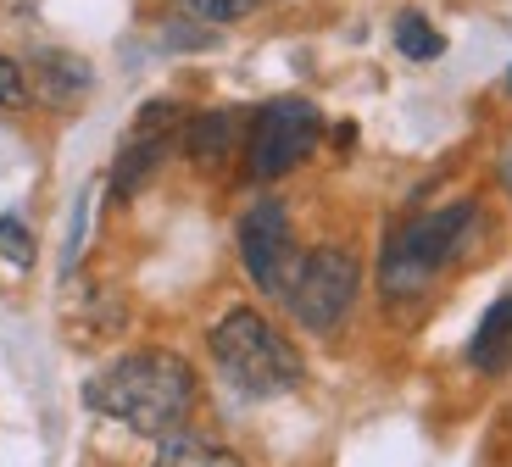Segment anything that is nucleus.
<instances>
[{"label":"nucleus","instance_id":"obj_15","mask_svg":"<svg viewBox=\"0 0 512 467\" xmlns=\"http://www.w3.org/2000/svg\"><path fill=\"white\" fill-rule=\"evenodd\" d=\"M23 101H28V73H23V62L0 56V106H6V112H17Z\"/></svg>","mask_w":512,"mask_h":467},{"label":"nucleus","instance_id":"obj_3","mask_svg":"<svg viewBox=\"0 0 512 467\" xmlns=\"http://www.w3.org/2000/svg\"><path fill=\"white\" fill-rule=\"evenodd\" d=\"M474 223H479V206L474 201H451V206H440V212H423L418 223H407L401 234H390L384 262H379L384 301H412V295L429 290L440 267L468 245Z\"/></svg>","mask_w":512,"mask_h":467},{"label":"nucleus","instance_id":"obj_14","mask_svg":"<svg viewBox=\"0 0 512 467\" xmlns=\"http://www.w3.org/2000/svg\"><path fill=\"white\" fill-rule=\"evenodd\" d=\"M256 0H179V12L195 23H240Z\"/></svg>","mask_w":512,"mask_h":467},{"label":"nucleus","instance_id":"obj_2","mask_svg":"<svg viewBox=\"0 0 512 467\" xmlns=\"http://www.w3.org/2000/svg\"><path fill=\"white\" fill-rule=\"evenodd\" d=\"M206 345H212L218 373L245 395H284L301 384V356H295V345L262 312H251V306H229L212 323Z\"/></svg>","mask_w":512,"mask_h":467},{"label":"nucleus","instance_id":"obj_7","mask_svg":"<svg viewBox=\"0 0 512 467\" xmlns=\"http://www.w3.org/2000/svg\"><path fill=\"white\" fill-rule=\"evenodd\" d=\"M179 134H184V112L173 101L140 106V117H134L123 151H117V167H112V201H134V195L151 184V173L162 167L167 145H173Z\"/></svg>","mask_w":512,"mask_h":467},{"label":"nucleus","instance_id":"obj_10","mask_svg":"<svg viewBox=\"0 0 512 467\" xmlns=\"http://www.w3.org/2000/svg\"><path fill=\"white\" fill-rule=\"evenodd\" d=\"M34 73H39V95H45V101H56V106L78 101V95L95 84L90 62H84V56H73V51H39Z\"/></svg>","mask_w":512,"mask_h":467},{"label":"nucleus","instance_id":"obj_5","mask_svg":"<svg viewBox=\"0 0 512 467\" xmlns=\"http://www.w3.org/2000/svg\"><path fill=\"white\" fill-rule=\"evenodd\" d=\"M323 139V117L312 101L301 95H284V101H268L251 123V139H245V162H251L256 184H273L290 167H301L312 156V145Z\"/></svg>","mask_w":512,"mask_h":467},{"label":"nucleus","instance_id":"obj_4","mask_svg":"<svg viewBox=\"0 0 512 467\" xmlns=\"http://www.w3.org/2000/svg\"><path fill=\"white\" fill-rule=\"evenodd\" d=\"M362 290V262L346 251V245H318L295 262V278L284 290V306L301 329L312 334H334L346 323V312L357 306Z\"/></svg>","mask_w":512,"mask_h":467},{"label":"nucleus","instance_id":"obj_11","mask_svg":"<svg viewBox=\"0 0 512 467\" xmlns=\"http://www.w3.org/2000/svg\"><path fill=\"white\" fill-rule=\"evenodd\" d=\"M151 467H245V462L229 451V445L195 440V434H167Z\"/></svg>","mask_w":512,"mask_h":467},{"label":"nucleus","instance_id":"obj_16","mask_svg":"<svg viewBox=\"0 0 512 467\" xmlns=\"http://www.w3.org/2000/svg\"><path fill=\"white\" fill-rule=\"evenodd\" d=\"M501 178H507V195H512V151H507V167H501Z\"/></svg>","mask_w":512,"mask_h":467},{"label":"nucleus","instance_id":"obj_9","mask_svg":"<svg viewBox=\"0 0 512 467\" xmlns=\"http://www.w3.org/2000/svg\"><path fill=\"white\" fill-rule=\"evenodd\" d=\"M468 362H474V373H507L512 367V290L479 317L474 340H468Z\"/></svg>","mask_w":512,"mask_h":467},{"label":"nucleus","instance_id":"obj_6","mask_svg":"<svg viewBox=\"0 0 512 467\" xmlns=\"http://www.w3.org/2000/svg\"><path fill=\"white\" fill-rule=\"evenodd\" d=\"M240 262H245L256 290L284 301V290H290V278H295V262H301L295 240H290V212H284V201H256L240 217Z\"/></svg>","mask_w":512,"mask_h":467},{"label":"nucleus","instance_id":"obj_13","mask_svg":"<svg viewBox=\"0 0 512 467\" xmlns=\"http://www.w3.org/2000/svg\"><path fill=\"white\" fill-rule=\"evenodd\" d=\"M0 262L28 273L34 267V234H28L23 217H0Z\"/></svg>","mask_w":512,"mask_h":467},{"label":"nucleus","instance_id":"obj_1","mask_svg":"<svg viewBox=\"0 0 512 467\" xmlns=\"http://www.w3.org/2000/svg\"><path fill=\"white\" fill-rule=\"evenodd\" d=\"M84 406L134 434L167 440L195 406V373L184 356L173 351H134L117 356L84 384Z\"/></svg>","mask_w":512,"mask_h":467},{"label":"nucleus","instance_id":"obj_12","mask_svg":"<svg viewBox=\"0 0 512 467\" xmlns=\"http://www.w3.org/2000/svg\"><path fill=\"white\" fill-rule=\"evenodd\" d=\"M390 34H396V51L407 56V62H435V56L446 51V39H440V28L429 23V17H418V12H401Z\"/></svg>","mask_w":512,"mask_h":467},{"label":"nucleus","instance_id":"obj_8","mask_svg":"<svg viewBox=\"0 0 512 467\" xmlns=\"http://www.w3.org/2000/svg\"><path fill=\"white\" fill-rule=\"evenodd\" d=\"M184 151H190V162L195 167H223L234 156V145H240V117L234 112H195V117H184Z\"/></svg>","mask_w":512,"mask_h":467}]
</instances>
